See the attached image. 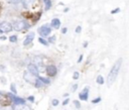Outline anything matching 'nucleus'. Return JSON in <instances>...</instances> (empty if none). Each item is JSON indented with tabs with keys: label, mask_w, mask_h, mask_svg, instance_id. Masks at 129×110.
<instances>
[{
	"label": "nucleus",
	"mask_w": 129,
	"mask_h": 110,
	"mask_svg": "<svg viewBox=\"0 0 129 110\" xmlns=\"http://www.w3.org/2000/svg\"><path fill=\"white\" fill-rule=\"evenodd\" d=\"M41 82H42V84H45V85H48L49 83H50V80L49 79H47V78H44V77H37Z\"/></svg>",
	"instance_id": "18"
},
{
	"label": "nucleus",
	"mask_w": 129,
	"mask_h": 110,
	"mask_svg": "<svg viewBox=\"0 0 129 110\" xmlns=\"http://www.w3.org/2000/svg\"><path fill=\"white\" fill-rule=\"evenodd\" d=\"M50 24H51V26H52L54 29H58V28L60 27V20H59L58 18H53V19L51 20Z\"/></svg>",
	"instance_id": "12"
},
{
	"label": "nucleus",
	"mask_w": 129,
	"mask_h": 110,
	"mask_svg": "<svg viewBox=\"0 0 129 110\" xmlns=\"http://www.w3.org/2000/svg\"><path fill=\"white\" fill-rule=\"evenodd\" d=\"M0 39H1V40H5L6 39V36H1V37H0Z\"/></svg>",
	"instance_id": "36"
},
{
	"label": "nucleus",
	"mask_w": 129,
	"mask_h": 110,
	"mask_svg": "<svg viewBox=\"0 0 129 110\" xmlns=\"http://www.w3.org/2000/svg\"><path fill=\"white\" fill-rule=\"evenodd\" d=\"M80 77V73L79 72H74V75H73V80H78Z\"/></svg>",
	"instance_id": "23"
},
{
	"label": "nucleus",
	"mask_w": 129,
	"mask_h": 110,
	"mask_svg": "<svg viewBox=\"0 0 129 110\" xmlns=\"http://www.w3.org/2000/svg\"><path fill=\"white\" fill-rule=\"evenodd\" d=\"M77 33H80L81 31H82V27H81V25H78L77 27H76V30H75Z\"/></svg>",
	"instance_id": "29"
},
{
	"label": "nucleus",
	"mask_w": 129,
	"mask_h": 110,
	"mask_svg": "<svg viewBox=\"0 0 129 110\" xmlns=\"http://www.w3.org/2000/svg\"><path fill=\"white\" fill-rule=\"evenodd\" d=\"M10 104H12V101H11L10 97L7 94H3L2 92H0V105L7 107Z\"/></svg>",
	"instance_id": "4"
},
{
	"label": "nucleus",
	"mask_w": 129,
	"mask_h": 110,
	"mask_svg": "<svg viewBox=\"0 0 129 110\" xmlns=\"http://www.w3.org/2000/svg\"><path fill=\"white\" fill-rule=\"evenodd\" d=\"M29 2H33V1H35V0H28Z\"/></svg>",
	"instance_id": "39"
},
{
	"label": "nucleus",
	"mask_w": 129,
	"mask_h": 110,
	"mask_svg": "<svg viewBox=\"0 0 129 110\" xmlns=\"http://www.w3.org/2000/svg\"><path fill=\"white\" fill-rule=\"evenodd\" d=\"M0 80H1V82H2V83H4V84H6V79H5V78H3V77H1V78H0Z\"/></svg>",
	"instance_id": "35"
},
{
	"label": "nucleus",
	"mask_w": 129,
	"mask_h": 110,
	"mask_svg": "<svg viewBox=\"0 0 129 110\" xmlns=\"http://www.w3.org/2000/svg\"><path fill=\"white\" fill-rule=\"evenodd\" d=\"M54 41H55V36H54V35H52V36L48 37V40H47V42H48V43H53Z\"/></svg>",
	"instance_id": "25"
},
{
	"label": "nucleus",
	"mask_w": 129,
	"mask_h": 110,
	"mask_svg": "<svg viewBox=\"0 0 129 110\" xmlns=\"http://www.w3.org/2000/svg\"><path fill=\"white\" fill-rule=\"evenodd\" d=\"M13 110H31V109L29 106L24 104V105H14Z\"/></svg>",
	"instance_id": "14"
},
{
	"label": "nucleus",
	"mask_w": 129,
	"mask_h": 110,
	"mask_svg": "<svg viewBox=\"0 0 129 110\" xmlns=\"http://www.w3.org/2000/svg\"><path fill=\"white\" fill-rule=\"evenodd\" d=\"M96 82L99 84V85H103L104 83H105V80H104V78H103V76H101V75H99L98 77H97V79H96Z\"/></svg>",
	"instance_id": "17"
},
{
	"label": "nucleus",
	"mask_w": 129,
	"mask_h": 110,
	"mask_svg": "<svg viewBox=\"0 0 129 110\" xmlns=\"http://www.w3.org/2000/svg\"><path fill=\"white\" fill-rule=\"evenodd\" d=\"M77 89H78V84L73 85V87H72V91H73V92H75V91H77Z\"/></svg>",
	"instance_id": "31"
},
{
	"label": "nucleus",
	"mask_w": 129,
	"mask_h": 110,
	"mask_svg": "<svg viewBox=\"0 0 129 110\" xmlns=\"http://www.w3.org/2000/svg\"><path fill=\"white\" fill-rule=\"evenodd\" d=\"M74 104H75V106H76L77 109H80L81 108V104H80V101L79 100H75L74 101Z\"/></svg>",
	"instance_id": "27"
},
{
	"label": "nucleus",
	"mask_w": 129,
	"mask_h": 110,
	"mask_svg": "<svg viewBox=\"0 0 129 110\" xmlns=\"http://www.w3.org/2000/svg\"><path fill=\"white\" fill-rule=\"evenodd\" d=\"M87 45H88V42H87V41L84 42V47H87Z\"/></svg>",
	"instance_id": "37"
},
{
	"label": "nucleus",
	"mask_w": 129,
	"mask_h": 110,
	"mask_svg": "<svg viewBox=\"0 0 129 110\" xmlns=\"http://www.w3.org/2000/svg\"><path fill=\"white\" fill-rule=\"evenodd\" d=\"M58 103H59V101H58L57 99H52V101H51V105H52V106H54V107H55V106H57V105H58Z\"/></svg>",
	"instance_id": "26"
},
{
	"label": "nucleus",
	"mask_w": 129,
	"mask_h": 110,
	"mask_svg": "<svg viewBox=\"0 0 129 110\" xmlns=\"http://www.w3.org/2000/svg\"><path fill=\"white\" fill-rule=\"evenodd\" d=\"M83 58H84V57H83V54H81V56L79 57V59H78V61H77V63H78V64H80V63L83 61Z\"/></svg>",
	"instance_id": "32"
},
{
	"label": "nucleus",
	"mask_w": 129,
	"mask_h": 110,
	"mask_svg": "<svg viewBox=\"0 0 129 110\" xmlns=\"http://www.w3.org/2000/svg\"><path fill=\"white\" fill-rule=\"evenodd\" d=\"M121 65H122V59L121 58H119L114 64H113V66H112V68H111V70H110V72H109V74H108V77H107V85L110 87L114 82H115V80L117 79V76H118V74H119V71H120V69H121Z\"/></svg>",
	"instance_id": "1"
},
{
	"label": "nucleus",
	"mask_w": 129,
	"mask_h": 110,
	"mask_svg": "<svg viewBox=\"0 0 129 110\" xmlns=\"http://www.w3.org/2000/svg\"><path fill=\"white\" fill-rule=\"evenodd\" d=\"M12 26H13V29H15L16 31H21V30L27 29V28L29 27V24H28L26 21H24V20L16 19V20L13 21Z\"/></svg>",
	"instance_id": "2"
},
{
	"label": "nucleus",
	"mask_w": 129,
	"mask_h": 110,
	"mask_svg": "<svg viewBox=\"0 0 129 110\" xmlns=\"http://www.w3.org/2000/svg\"><path fill=\"white\" fill-rule=\"evenodd\" d=\"M118 12H120V8H119V7H116L115 9L111 10V14H116V13H118Z\"/></svg>",
	"instance_id": "28"
},
{
	"label": "nucleus",
	"mask_w": 129,
	"mask_h": 110,
	"mask_svg": "<svg viewBox=\"0 0 129 110\" xmlns=\"http://www.w3.org/2000/svg\"><path fill=\"white\" fill-rule=\"evenodd\" d=\"M33 63L32 64H34L36 67H38V66H41L42 65V59H41V57L40 56H35L34 58H33Z\"/></svg>",
	"instance_id": "13"
},
{
	"label": "nucleus",
	"mask_w": 129,
	"mask_h": 110,
	"mask_svg": "<svg viewBox=\"0 0 129 110\" xmlns=\"http://www.w3.org/2000/svg\"><path fill=\"white\" fill-rule=\"evenodd\" d=\"M34 86H35L36 88H40V87H42V86H43V84H42V82H41L38 78H36L35 83H34Z\"/></svg>",
	"instance_id": "20"
},
{
	"label": "nucleus",
	"mask_w": 129,
	"mask_h": 110,
	"mask_svg": "<svg viewBox=\"0 0 129 110\" xmlns=\"http://www.w3.org/2000/svg\"><path fill=\"white\" fill-rule=\"evenodd\" d=\"M101 100H102L101 97H97V98H95V99L92 100V103H93V104H98L99 102H101Z\"/></svg>",
	"instance_id": "24"
},
{
	"label": "nucleus",
	"mask_w": 129,
	"mask_h": 110,
	"mask_svg": "<svg viewBox=\"0 0 129 110\" xmlns=\"http://www.w3.org/2000/svg\"><path fill=\"white\" fill-rule=\"evenodd\" d=\"M33 38H34V32H29V33L26 35L25 39L23 40V45H25V46L29 45V44L32 42Z\"/></svg>",
	"instance_id": "11"
},
{
	"label": "nucleus",
	"mask_w": 129,
	"mask_h": 110,
	"mask_svg": "<svg viewBox=\"0 0 129 110\" xmlns=\"http://www.w3.org/2000/svg\"><path fill=\"white\" fill-rule=\"evenodd\" d=\"M7 95L10 97V99H11V101L14 105H24L25 104V100L23 98H20L13 93H8Z\"/></svg>",
	"instance_id": "6"
},
{
	"label": "nucleus",
	"mask_w": 129,
	"mask_h": 110,
	"mask_svg": "<svg viewBox=\"0 0 129 110\" xmlns=\"http://www.w3.org/2000/svg\"><path fill=\"white\" fill-rule=\"evenodd\" d=\"M69 102H70V99H69V98H67L66 100H63L62 105H63V106H66V105H68V103H69Z\"/></svg>",
	"instance_id": "30"
},
{
	"label": "nucleus",
	"mask_w": 129,
	"mask_h": 110,
	"mask_svg": "<svg viewBox=\"0 0 129 110\" xmlns=\"http://www.w3.org/2000/svg\"><path fill=\"white\" fill-rule=\"evenodd\" d=\"M10 90H11V92L13 93V94H16L17 93V90H16V88H15V84H11L10 85Z\"/></svg>",
	"instance_id": "21"
},
{
	"label": "nucleus",
	"mask_w": 129,
	"mask_h": 110,
	"mask_svg": "<svg viewBox=\"0 0 129 110\" xmlns=\"http://www.w3.org/2000/svg\"><path fill=\"white\" fill-rule=\"evenodd\" d=\"M38 33L40 34L41 37H46L50 34L51 32V27L48 25V24H44V25H41L38 29H37Z\"/></svg>",
	"instance_id": "3"
},
{
	"label": "nucleus",
	"mask_w": 129,
	"mask_h": 110,
	"mask_svg": "<svg viewBox=\"0 0 129 110\" xmlns=\"http://www.w3.org/2000/svg\"><path fill=\"white\" fill-rule=\"evenodd\" d=\"M27 72H29L31 75H33V76H35V77H38V75H39V70H38V68L34 65V64H29V65H27Z\"/></svg>",
	"instance_id": "9"
},
{
	"label": "nucleus",
	"mask_w": 129,
	"mask_h": 110,
	"mask_svg": "<svg viewBox=\"0 0 129 110\" xmlns=\"http://www.w3.org/2000/svg\"><path fill=\"white\" fill-rule=\"evenodd\" d=\"M45 72L48 77H54L57 73V69L54 65H47L45 68Z\"/></svg>",
	"instance_id": "7"
},
{
	"label": "nucleus",
	"mask_w": 129,
	"mask_h": 110,
	"mask_svg": "<svg viewBox=\"0 0 129 110\" xmlns=\"http://www.w3.org/2000/svg\"><path fill=\"white\" fill-rule=\"evenodd\" d=\"M43 1V3H44V7H45V10H48V9H50V7H51V5H52V3H51V0H42Z\"/></svg>",
	"instance_id": "16"
},
{
	"label": "nucleus",
	"mask_w": 129,
	"mask_h": 110,
	"mask_svg": "<svg viewBox=\"0 0 129 110\" xmlns=\"http://www.w3.org/2000/svg\"><path fill=\"white\" fill-rule=\"evenodd\" d=\"M68 96H69V94H68V93H66V94H63V97H66V98H68Z\"/></svg>",
	"instance_id": "38"
},
{
	"label": "nucleus",
	"mask_w": 129,
	"mask_h": 110,
	"mask_svg": "<svg viewBox=\"0 0 129 110\" xmlns=\"http://www.w3.org/2000/svg\"><path fill=\"white\" fill-rule=\"evenodd\" d=\"M9 40H10V42H16L17 41V36L16 35H11L9 37Z\"/></svg>",
	"instance_id": "22"
},
{
	"label": "nucleus",
	"mask_w": 129,
	"mask_h": 110,
	"mask_svg": "<svg viewBox=\"0 0 129 110\" xmlns=\"http://www.w3.org/2000/svg\"><path fill=\"white\" fill-rule=\"evenodd\" d=\"M89 92H90V88L89 87H85L79 94V99L81 101H87L89 98Z\"/></svg>",
	"instance_id": "8"
},
{
	"label": "nucleus",
	"mask_w": 129,
	"mask_h": 110,
	"mask_svg": "<svg viewBox=\"0 0 129 110\" xmlns=\"http://www.w3.org/2000/svg\"><path fill=\"white\" fill-rule=\"evenodd\" d=\"M27 99H28V101H30V102H33V101H34V97H33V96H29Z\"/></svg>",
	"instance_id": "34"
},
{
	"label": "nucleus",
	"mask_w": 129,
	"mask_h": 110,
	"mask_svg": "<svg viewBox=\"0 0 129 110\" xmlns=\"http://www.w3.org/2000/svg\"><path fill=\"white\" fill-rule=\"evenodd\" d=\"M38 42L39 43H41V44H43V45H48V42H47V40L46 39H44L43 37H41V36H39L38 37Z\"/></svg>",
	"instance_id": "19"
},
{
	"label": "nucleus",
	"mask_w": 129,
	"mask_h": 110,
	"mask_svg": "<svg viewBox=\"0 0 129 110\" xmlns=\"http://www.w3.org/2000/svg\"><path fill=\"white\" fill-rule=\"evenodd\" d=\"M23 78H24V80L27 82V83H29V84H32V85H34V83H35V80H36V77L35 76H33V75H31L29 72H24V74H23Z\"/></svg>",
	"instance_id": "10"
},
{
	"label": "nucleus",
	"mask_w": 129,
	"mask_h": 110,
	"mask_svg": "<svg viewBox=\"0 0 129 110\" xmlns=\"http://www.w3.org/2000/svg\"><path fill=\"white\" fill-rule=\"evenodd\" d=\"M8 1H9L10 3H12V4H19V3H21V4L24 6V8L27 7L26 2L24 1V0H8Z\"/></svg>",
	"instance_id": "15"
},
{
	"label": "nucleus",
	"mask_w": 129,
	"mask_h": 110,
	"mask_svg": "<svg viewBox=\"0 0 129 110\" xmlns=\"http://www.w3.org/2000/svg\"><path fill=\"white\" fill-rule=\"evenodd\" d=\"M67 31H68V28L67 27H63V28H61V33H67Z\"/></svg>",
	"instance_id": "33"
},
{
	"label": "nucleus",
	"mask_w": 129,
	"mask_h": 110,
	"mask_svg": "<svg viewBox=\"0 0 129 110\" xmlns=\"http://www.w3.org/2000/svg\"><path fill=\"white\" fill-rule=\"evenodd\" d=\"M13 30V26L10 22L8 21H3L0 23V33H2V32H10Z\"/></svg>",
	"instance_id": "5"
}]
</instances>
